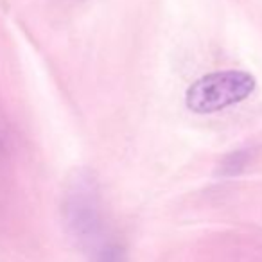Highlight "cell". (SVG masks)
<instances>
[{
	"mask_svg": "<svg viewBox=\"0 0 262 262\" xmlns=\"http://www.w3.org/2000/svg\"><path fill=\"white\" fill-rule=\"evenodd\" d=\"M257 88V81L244 70H225L200 77L189 86L185 104L190 112L214 113L235 106L248 99Z\"/></svg>",
	"mask_w": 262,
	"mask_h": 262,
	"instance_id": "1",
	"label": "cell"
},
{
	"mask_svg": "<svg viewBox=\"0 0 262 262\" xmlns=\"http://www.w3.org/2000/svg\"><path fill=\"white\" fill-rule=\"evenodd\" d=\"M69 228L83 244H94L102 232V210L99 187L94 174L79 171L72 178L65 198Z\"/></svg>",
	"mask_w": 262,
	"mask_h": 262,
	"instance_id": "2",
	"label": "cell"
},
{
	"mask_svg": "<svg viewBox=\"0 0 262 262\" xmlns=\"http://www.w3.org/2000/svg\"><path fill=\"white\" fill-rule=\"evenodd\" d=\"M246 162H248L246 151H235V153L228 155L221 164V174H226V176L239 174L244 169V165H246Z\"/></svg>",
	"mask_w": 262,
	"mask_h": 262,
	"instance_id": "3",
	"label": "cell"
},
{
	"mask_svg": "<svg viewBox=\"0 0 262 262\" xmlns=\"http://www.w3.org/2000/svg\"><path fill=\"white\" fill-rule=\"evenodd\" d=\"M97 262H126V253L119 244H108L101 250Z\"/></svg>",
	"mask_w": 262,
	"mask_h": 262,
	"instance_id": "4",
	"label": "cell"
}]
</instances>
